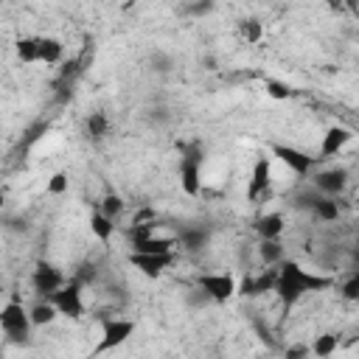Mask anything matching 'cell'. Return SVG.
Segmentation results:
<instances>
[{
  "label": "cell",
  "instance_id": "6da1fadb",
  "mask_svg": "<svg viewBox=\"0 0 359 359\" xmlns=\"http://www.w3.org/2000/svg\"><path fill=\"white\" fill-rule=\"evenodd\" d=\"M0 325H3V334L8 337V342L14 345H28V337H31V314L28 309H22V303L11 300L0 309Z\"/></svg>",
  "mask_w": 359,
  "mask_h": 359
},
{
  "label": "cell",
  "instance_id": "7a4b0ae2",
  "mask_svg": "<svg viewBox=\"0 0 359 359\" xmlns=\"http://www.w3.org/2000/svg\"><path fill=\"white\" fill-rule=\"evenodd\" d=\"M132 334H135V320H123V317L104 320V325H101V339H98L93 356H101V353H107V351L121 348Z\"/></svg>",
  "mask_w": 359,
  "mask_h": 359
},
{
  "label": "cell",
  "instance_id": "3957f363",
  "mask_svg": "<svg viewBox=\"0 0 359 359\" xmlns=\"http://www.w3.org/2000/svg\"><path fill=\"white\" fill-rule=\"evenodd\" d=\"M196 283L213 303H227L233 294H238V286H236L233 275H227V272H202L196 278Z\"/></svg>",
  "mask_w": 359,
  "mask_h": 359
},
{
  "label": "cell",
  "instance_id": "277c9868",
  "mask_svg": "<svg viewBox=\"0 0 359 359\" xmlns=\"http://www.w3.org/2000/svg\"><path fill=\"white\" fill-rule=\"evenodd\" d=\"M81 283L79 280H70V283H65L56 294H50L48 300L56 306V311L62 314V317H70V320H79L81 314H84V300H81Z\"/></svg>",
  "mask_w": 359,
  "mask_h": 359
},
{
  "label": "cell",
  "instance_id": "5b68a950",
  "mask_svg": "<svg viewBox=\"0 0 359 359\" xmlns=\"http://www.w3.org/2000/svg\"><path fill=\"white\" fill-rule=\"evenodd\" d=\"M269 151H272L275 160H280V163H283L286 168H292V174H297V177H309L311 168H314V157H309V154H306L303 149H297V146L272 143Z\"/></svg>",
  "mask_w": 359,
  "mask_h": 359
},
{
  "label": "cell",
  "instance_id": "8992f818",
  "mask_svg": "<svg viewBox=\"0 0 359 359\" xmlns=\"http://www.w3.org/2000/svg\"><path fill=\"white\" fill-rule=\"evenodd\" d=\"M264 196H272V157H266V154L255 160L250 182H247V199L250 202H258Z\"/></svg>",
  "mask_w": 359,
  "mask_h": 359
},
{
  "label": "cell",
  "instance_id": "52a82bcc",
  "mask_svg": "<svg viewBox=\"0 0 359 359\" xmlns=\"http://www.w3.org/2000/svg\"><path fill=\"white\" fill-rule=\"evenodd\" d=\"M31 283H34V292H36V294H42V297L48 300L50 294H56V292L65 286V275H62L53 264L39 261V264H36V269H34V275H31Z\"/></svg>",
  "mask_w": 359,
  "mask_h": 359
},
{
  "label": "cell",
  "instance_id": "ba28073f",
  "mask_svg": "<svg viewBox=\"0 0 359 359\" xmlns=\"http://www.w3.org/2000/svg\"><path fill=\"white\" fill-rule=\"evenodd\" d=\"M314 188L323 194V196H339L345 188H348V168L342 165H331V168H323L314 174Z\"/></svg>",
  "mask_w": 359,
  "mask_h": 359
},
{
  "label": "cell",
  "instance_id": "9c48e42d",
  "mask_svg": "<svg viewBox=\"0 0 359 359\" xmlns=\"http://www.w3.org/2000/svg\"><path fill=\"white\" fill-rule=\"evenodd\" d=\"M174 261V252L171 255H140V252H129V264L146 275V278H160Z\"/></svg>",
  "mask_w": 359,
  "mask_h": 359
},
{
  "label": "cell",
  "instance_id": "30bf717a",
  "mask_svg": "<svg viewBox=\"0 0 359 359\" xmlns=\"http://www.w3.org/2000/svg\"><path fill=\"white\" fill-rule=\"evenodd\" d=\"M353 132L345 129V126H328L325 135H323V143H320V154L323 157H337L348 143H351Z\"/></svg>",
  "mask_w": 359,
  "mask_h": 359
},
{
  "label": "cell",
  "instance_id": "8fae6325",
  "mask_svg": "<svg viewBox=\"0 0 359 359\" xmlns=\"http://www.w3.org/2000/svg\"><path fill=\"white\" fill-rule=\"evenodd\" d=\"M180 188L188 196H196L202 191V163L188 160V157L180 160Z\"/></svg>",
  "mask_w": 359,
  "mask_h": 359
},
{
  "label": "cell",
  "instance_id": "7c38bea8",
  "mask_svg": "<svg viewBox=\"0 0 359 359\" xmlns=\"http://www.w3.org/2000/svg\"><path fill=\"white\" fill-rule=\"evenodd\" d=\"M177 238H168V236H149V238H140V241H132V252H140V255H171Z\"/></svg>",
  "mask_w": 359,
  "mask_h": 359
},
{
  "label": "cell",
  "instance_id": "4fadbf2b",
  "mask_svg": "<svg viewBox=\"0 0 359 359\" xmlns=\"http://www.w3.org/2000/svg\"><path fill=\"white\" fill-rule=\"evenodd\" d=\"M283 216L280 213H264L255 219V233L261 236V241H278L283 233Z\"/></svg>",
  "mask_w": 359,
  "mask_h": 359
},
{
  "label": "cell",
  "instance_id": "5bb4252c",
  "mask_svg": "<svg viewBox=\"0 0 359 359\" xmlns=\"http://www.w3.org/2000/svg\"><path fill=\"white\" fill-rule=\"evenodd\" d=\"M90 233H93L101 244H109L112 236H115V222L107 219L101 210H93V213H90Z\"/></svg>",
  "mask_w": 359,
  "mask_h": 359
},
{
  "label": "cell",
  "instance_id": "9a60e30c",
  "mask_svg": "<svg viewBox=\"0 0 359 359\" xmlns=\"http://www.w3.org/2000/svg\"><path fill=\"white\" fill-rule=\"evenodd\" d=\"M177 244H182L185 250L196 252V250H202L208 244V230L205 227H182L180 236H177Z\"/></svg>",
  "mask_w": 359,
  "mask_h": 359
},
{
  "label": "cell",
  "instance_id": "2e32d148",
  "mask_svg": "<svg viewBox=\"0 0 359 359\" xmlns=\"http://www.w3.org/2000/svg\"><path fill=\"white\" fill-rule=\"evenodd\" d=\"M84 129H87V137L90 140H104L109 135V118H107V112H90L87 121H84Z\"/></svg>",
  "mask_w": 359,
  "mask_h": 359
},
{
  "label": "cell",
  "instance_id": "e0dca14e",
  "mask_svg": "<svg viewBox=\"0 0 359 359\" xmlns=\"http://www.w3.org/2000/svg\"><path fill=\"white\" fill-rule=\"evenodd\" d=\"M337 348H339V337H337V334H331V331H325V334L314 337V342H311V353H314L317 359H328V356H334V353H337Z\"/></svg>",
  "mask_w": 359,
  "mask_h": 359
},
{
  "label": "cell",
  "instance_id": "ac0fdd59",
  "mask_svg": "<svg viewBox=\"0 0 359 359\" xmlns=\"http://www.w3.org/2000/svg\"><path fill=\"white\" fill-rule=\"evenodd\" d=\"M62 53H65V48H62L59 39H53V36H39V62L56 65V62L62 59Z\"/></svg>",
  "mask_w": 359,
  "mask_h": 359
},
{
  "label": "cell",
  "instance_id": "d6986e66",
  "mask_svg": "<svg viewBox=\"0 0 359 359\" xmlns=\"http://www.w3.org/2000/svg\"><path fill=\"white\" fill-rule=\"evenodd\" d=\"M28 314H31V323H34V325H48V323H53V320L59 317V311H56V306H53L50 300L34 303V306L28 309Z\"/></svg>",
  "mask_w": 359,
  "mask_h": 359
},
{
  "label": "cell",
  "instance_id": "ffe728a7",
  "mask_svg": "<svg viewBox=\"0 0 359 359\" xmlns=\"http://www.w3.org/2000/svg\"><path fill=\"white\" fill-rule=\"evenodd\" d=\"M258 258L266 266H280L283 264V244L280 241H261L258 244Z\"/></svg>",
  "mask_w": 359,
  "mask_h": 359
},
{
  "label": "cell",
  "instance_id": "44dd1931",
  "mask_svg": "<svg viewBox=\"0 0 359 359\" xmlns=\"http://www.w3.org/2000/svg\"><path fill=\"white\" fill-rule=\"evenodd\" d=\"M17 56L25 65L39 62V36H22V39H17Z\"/></svg>",
  "mask_w": 359,
  "mask_h": 359
},
{
  "label": "cell",
  "instance_id": "7402d4cb",
  "mask_svg": "<svg viewBox=\"0 0 359 359\" xmlns=\"http://www.w3.org/2000/svg\"><path fill=\"white\" fill-rule=\"evenodd\" d=\"M320 222H337L339 219V202L334 199V196H323L317 205H314V210H311Z\"/></svg>",
  "mask_w": 359,
  "mask_h": 359
},
{
  "label": "cell",
  "instance_id": "603a6c76",
  "mask_svg": "<svg viewBox=\"0 0 359 359\" xmlns=\"http://www.w3.org/2000/svg\"><path fill=\"white\" fill-rule=\"evenodd\" d=\"M278 275H280V272H278L275 266H266L264 272H258V275H255V297L275 292V286H278Z\"/></svg>",
  "mask_w": 359,
  "mask_h": 359
},
{
  "label": "cell",
  "instance_id": "cb8c5ba5",
  "mask_svg": "<svg viewBox=\"0 0 359 359\" xmlns=\"http://www.w3.org/2000/svg\"><path fill=\"white\" fill-rule=\"evenodd\" d=\"M238 31H241V36H244L250 45L261 42V36H264V25H261V20H255V17H247V20H241Z\"/></svg>",
  "mask_w": 359,
  "mask_h": 359
},
{
  "label": "cell",
  "instance_id": "d4e9b609",
  "mask_svg": "<svg viewBox=\"0 0 359 359\" xmlns=\"http://www.w3.org/2000/svg\"><path fill=\"white\" fill-rule=\"evenodd\" d=\"M264 90H266V95L275 98V101H286V98L294 95V90H292L286 81H280V79H266V81H264Z\"/></svg>",
  "mask_w": 359,
  "mask_h": 359
},
{
  "label": "cell",
  "instance_id": "484cf974",
  "mask_svg": "<svg viewBox=\"0 0 359 359\" xmlns=\"http://www.w3.org/2000/svg\"><path fill=\"white\" fill-rule=\"evenodd\" d=\"M98 210H101L107 219H112V222H115V219L123 213V199H121L118 194H107V196L98 202Z\"/></svg>",
  "mask_w": 359,
  "mask_h": 359
},
{
  "label": "cell",
  "instance_id": "4316f807",
  "mask_svg": "<svg viewBox=\"0 0 359 359\" xmlns=\"http://www.w3.org/2000/svg\"><path fill=\"white\" fill-rule=\"evenodd\" d=\"M342 297L348 300V303H353V300H359V272H353L345 283H342Z\"/></svg>",
  "mask_w": 359,
  "mask_h": 359
},
{
  "label": "cell",
  "instance_id": "83f0119b",
  "mask_svg": "<svg viewBox=\"0 0 359 359\" xmlns=\"http://www.w3.org/2000/svg\"><path fill=\"white\" fill-rule=\"evenodd\" d=\"M65 191H67V174H65V171H56V174L48 180V194L59 196V194H65Z\"/></svg>",
  "mask_w": 359,
  "mask_h": 359
},
{
  "label": "cell",
  "instance_id": "f1b7e54d",
  "mask_svg": "<svg viewBox=\"0 0 359 359\" xmlns=\"http://www.w3.org/2000/svg\"><path fill=\"white\" fill-rule=\"evenodd\" d=\"M323 199V194L317 191V188H311V191H303V194H297V208H306V210H314V205Z\"/></svg>",
  "mask_w": 359,
  "mask_h": 359
},
{
  "label": "cell",
  "instance_id": "f546056e",
  "mask_svg": "<svg viewBox=\"0 0 359 359\" xmlns=\"http://www.w3.org/2000/svg\"><path fill=\"white\" fill-rule=\"evenodd\" d=\"M238 294H241V297H255V275H252V272H247V275L241 278Z\"/></svg>",
  "mask_w": 359,
  "mask_h": 359
},
{
  "label": "cell",
  "instance_id": "4dcf8cb0",
  "mask_svg": "<svg viewBox=\"0 0 359 359\" xmlns=\"http://www.w3.org/2000/svg\"><path fill=\"white\" fill-rule=\"evenodd\" d=\"M309 353H311V345H300V342H294V345L286 348L283 359H306Z\"/></svg>",
  "mask_w": 359,
  "mask_h": 359
},
{
  "label": "cell",
  "instance_id": "1f68e13d",
  "mask_svg": "<svg viewBox=\"0 0 359 359\" xmlns=\"http://www.w3.org/2000/svg\"><path fill=\"white\" fill-rule=\"evenodd\" d=\"M185 11H188L191 17H205V14L213 11V3H188Z\"/></svg>",
  "mask_w": 359,
  "mask_h": 359
},
{
  "label": "cell",
  "instance_id": "d6a6232c",
  "mask_svg": "<svg viewBox=\"0 0 359 359\" xmlns=\"http://www.w3.org/2000/svg\"><path fill=\"white\" fill-rule=\"evenodd\" d=\"M151 65H154V70H160V73L171 70V59H168L165 53H154V56H151Z\"/></svg>",
  "mask_w": 359,
  "mask_h": 359
},
{
  "label": "cell",
  "instance_id": "836d02e7",
  "mask_svg": "<svg viewBox=\"0 0 359 359\" xmlns=\"http://www.w3.org/2000/svg\"><path fill=\"white\" fill-rule=\"evenodd\" d=\"M45 129H48V123H42V121H39L36 126H31V129H28V137H25V143L31 146V143H34V140L39 137V132H45Z\"/></svg>",
  "mask_w": 359,
  "mask_h": 359
},
{
  "label": "cell",
  "instance_id": "e575fe53",
  "mask_svg": "<svg viewBox=\"0 0 359 359\" xmlns=\"http://www.w3.org/2000/svg\"><path fill=\"white\" fill-rule=\"evenodd\" d=\"M202 65H205V70H216V59H213V56H205Z\"/></svg>",
  "mask_w": 359,
  "mask_h": 359
},
{
  "label": "cell",
  "instance_id": "d590c367",
  "mask_svg": "<svg viewBox=\"0 0 359 359\" xmlns=\"http://www.w3.org/2000/svg\"><path fill=\"white\" fill-rule=\"evenodd\" d=\"M353 210H356V213H359V196H356V199H353Z\"/></svg>",
  "mask_w": 359,
  "mask_h": 359
}]
</instances>
